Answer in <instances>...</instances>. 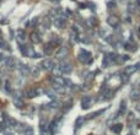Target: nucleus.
I'll use <instances>...</instances> for the list:
<instances>
[{"mask_svg": "<svg viewBox=\"0 0 140 135\" xmlns=\"http://www.w3.org/2000/svg\"><path fill=\"white\" fill-rule=\"evenodd\" d=\"M20 50H21V53L25 55V57H31V58H39V54H37L35 50H33V48H31V47H26V46H23V44H20Z\"/></svg>", "mask_w": 140, "mask_h": 135, "instance_id": "f257e3e1", "label": "nucleus"}, {"mask_svg": "<svg viewBox=\"0 0 140 135\" xmlns=\"http://www.w3.org/2000/svg\"><path fill=\"white\" fill-rule=\"evenodd\" d=\"M59 69H60V71L64 73V74H70V73L73 71V65L70 64L68 60L63 59V60H60V63H59Z\"/></svg>", "mask_w": 140, "mask_h": 135, "instance_id": "f03ea898", "label": "nucleus"}, {"mask_svg": "<svg viewBox=\"0 0 140 135\" xmlns=\"http://www.w3.org/2000/svg\"><path fill=\"white\" fill-rule=\"evenodd\" d=\"M78 58H79V60L80 61H82V63H91V53L90 52H87L86 49H81L80 50V53H79V55H78Z\"/></svg>", "mask_w": 140, "mask_h": 135, "instance_id": "7ed1b4c3", "label": "nucleus"}, {"mask_svg": "<svg viewBox=\"0 0 140 135\" xmlns=\"http://www.w3.org/2000/svg\"><path fill=\"white\" fill-rule=\"evenodd\" d=\"M42 68L44 70H53L55 68V63L52 59H46L42 61Z\"/></svg>", "mask_w": 140, "mask_h": 135, "instance_id": "20e7f679", "label": "nucleus"}, {"mask_svg": "<svg viewBox=\"0 0 140 135\" xmlns=\"http://www.w3.org/2000/svg\"><path fill=\"white\" fill-rule=\"evenodd\" d=\"M91 103H92V98L90 96H85L81 99V108L82 109H87V108H90Z\"/></svg>", "mask_w": 140, "mask_h": 135, "instance_id": "39448f33", "label": "nucleus"}, {"mask_svg": "<svg viewBox=\"0 0 140 135\" xmlns=\"http://www.w3.org/2000/svg\"><path fill=\"white\" fill-rule=\"evenodd\" d=\"M54 26L57 28H64V26H65V19L61 17V16H59V17L57 16L54 19Z\"/></svg>", "mask_w": 140, "mask_h": 135, "instance_id": "423d86ee", "label": "nucleus"}, {"mask_svg": "<svg viewBox=\"0 0 140 135\" xmlns=\"http://www.w3.org/2000/svg\"><path fill=\"white\" fill-rule=\"evenodd\" d=\"M19 71H20V74L22 76H27L28 73H30V68L23 63H19Z\"/></svg>", "mask_w": 140, "mask_h": 135, "instance_id": "0eeeda50", "label": "nucleus"}, {"mask_svg": "<svg viewBox=\"0 0 140 135\" xmlns=\"http://www.w3.org/2000/svg\"><path fill=\"white\" fill-rule=\"evenodd\" d=\"M138 66H140V64H135V65H131V66H127V68L124 69V74H127L128 76L131 75V74H134V73L139 69Z\"/></svg>", "mask_w": 140, "mask_h": 135, "instance_id": "6e6552de", "label": "nucleus"}, {"mask_svg": "<svg viewBox=\"0 0 140 135\" xmlns=\"http://www.w3.org/2000/svg\"><path fill=\"white\" fill-rule=\"evenodd\" d=\"M107 24H108L109 26L117 28V27H118V24H119V20H118L117 17H114V16H109V17L107 19Z\"/></svg>", "mask_w": 140, "mask_h": 135, "instance_id": "1a4fd4ad", "label": "nucleus"}, {"mask_svg": "<svg viewBox=\"0 0 140 135\" xmlns=\"http://www.w3.org/2000/svg\"><path fill=\"white\" fill-rule=\"evenodd\" d=\"M25 39H26V33H25V31H23V30H19V31H17V42H19L20 44H22V43L25 42Z\"/></svg>", "mask_w": 140, "mask_h": 135, "instance_id": "9d476101", "label": "nucleus"}, {"mask_svg": "<svg viewBox=\"0 0 140 135\" xmlns=\"http://www.w3.org/2000/svg\"><path fill=\"white\" fill-rule=\"evenodd\" d=\"M53 82H55V84H58V85H60V86H65V85L70 84L69 81H66V80H64L63 77H59V76H57V77L53 80Z\"/></svg>", "mask_w": 140, "mask_h": 135, "instance_id": "9b49d317", "label": "nucleus"}, {"mask_svg": "<svg viewBox=\"0 0 140 135\" xmlns=\"http://www.w3.org/2000/svg\"><path fill=\"white\" fill-rule=\"evenodd\" d=\"M26 95H27L28 98H36V97L38 96V91H37L36 88H30V90L26 92Z\"/></svg>", "mask_w": 140, "mask_h": 135, "instance_id": "f8f14e48", "label": "nucleus"}, {"mask_svg": "<svg viewBox=\"0 0 140 135\" xmlns=\"http://www.w3.org/2000/svg\"><path fill=\"white\" fill-rule=\"evenodd\" d=\"M6 124L9 125V126H11V128H16L19 124H17V122H16V119H14L12 117H8L6 118Z\"/></svg>", "mask_w": 140, "mask_h": 135, "instance_id": "ddd939ff", "label": "nucleus"}, {"mask_svg": "<svg viewBox=\"0 0 140 135\" xmlns=\"http://www.w3.org/2000/svg\"><path fill=\"white\" fill-rule=\"evenodd\" d=\"M122 129H123V125H122L120 123L114 124V125H112V126H111V130H112L113 133H116V134H119V133L122 131Z\"/></svg>", "mask_w": 140, "mask_h": 135, "instance_id": "4468645a", "label": "nucleus"}, {"mask_svg": "<svg viewBox=\"0 0 140 135\" xmlns=\"http://www.w3.org/2000/svg\"><path fill=\"white\" fill-rule=\"evenodd\" d=\"M53 90H54L55 92H58V93H64V92H65L64 86H60V85H58V84H55V82H53Z\"/></svg>", "mask_w": 140, "mask_h": 135, "instance_id": "2eb2a0df", "label": "nucleus"}, {"mask_svg": "<svg viewBox=\"0 0 140 135\" xmlns=\"http://www.w3.org/2000/svg\"><path fill=\"white\" fill-rule=\"evenodd\" d=\"M31 41L33 43H39L41 42V36L37 32H33V33H31Z\"/></svg>", "mask_w": 140, "mask_h": 135, "instance_id": "dca6fc26", "label": "nucleus"}, {"mask_svg": "<svg viewBox=\"0 0 140 135\" xmlns=\"http://www.w3.org/2000/svg\"><path fill=\"white\" fill-rule=\"evenodd\" d=\"M125 109H127V102L125 101H122L120 102V107H119V112H118V115H123L125 113Z\"/></svg>", "mask_w": 140, "mask_h": 135, "instance_id": "f3484780", "label": "nucleus"}, {"mask_svg": "<svg viewBox=\"0 0 140 135\" xmlns=\"http://www.w3.org/2000/svg\"><path fill=\"white\" fill-rule=\"evenodd\" d=\"M66 54H68V49L66 48H59V50L57 53V57L58 58H64Z\"/></svg>", "mask_w": 140, "mask_h": 135, "instance_id": "a211bd4d", "label": "nucleus"}, {"mask_svg": "<svg viewBox=\"0 0 140 135\" xmlns=\"http://www.w3.org/2000/svg\"><path fill=\"white\" fill-rule=\"evenodd\" d=\"M84 122H85V118H84V117H78V119H76V122H75V128H76V129L81 128L82 124H84Z\"/></svg>", "mask_w": 140, "mask_h": 135, "instance_id": "6ab92c4d", "label": "nucleus"}, {"mask_svg": "<svg viewBox=\"0 0 140 135\" xmlns=\"http://www.w3.org/2000/svg\"><path fill=\"white\" fill-rule=\"evenodd\" d=\"M42 26H43V28H44V30L49 28V26H50V20H49L48 17H46V19L43 20V22H42Z\"/></svg>", "mask_w": 140, "mask_h": 135, "instance_id": "aec40b11", "label": "nucleus"}, {"mask_svg": "<svg viewBox=\"0 0 140 135\" xmlns=\"http://www.w3.org/2000/svg\"><path fill=\"white\" fill-rule=\"evenodd\" d=\"M53 52V44L50 43V44H47L46 47H44V53L46 54H50Z\"/></svg>", "mask_w": 140, "mask_h": 135, "instance_id": "412c9836", "label": "nucleus"}, {"mask_svg": "<svg viewBox=\"0 0 140 135\" xmlns=\"http://www.w3.org/2000/svg\"><path fill=\"white\" fill-rule=\"evenodd\" d=\"M139 91L138 90H133L131 92H130V98L131 99H138V97H139Z\"/></svg>", "mask_w": 140, "mask_h": 135, "instance_id": "4be33fe9", "label": "nucleus"}, {"mask_svg": "<svg viewBox=\"0 0 140 135\" xmlns=\"http://www.w3.org/2000/svg\"><path fill=\"white\" fill-rule=\"evenodd\" d=\"M14 104H15L17 108H22V107L25 106V103H23L21 99H17V98H15V99H14Z\"/></svg>", "mask_w": 140, "mask_h": 135, "instance_id": "5701e85b", "label": "nucleus"}, {"mask_svg": "<svg viewBox=\"0 0 140 135\" xmlns=\"http://www.w3.org/2000/svg\"><path fill=\"white\" fill-rule=\"evenodd\" d=\"M109 63H111V60H109V58L106 55V57L103 58V60H102V66H103V68H107V66L109 65Z\"/></svg>", "mask_w": 140, "mask_h": 135, "instance_id": "b1692460", "label": "nucleus"}, {"mask_svg": "<svg viewBox=\"0 0 140 135\" xmlns=\"http://www.w3.org/2000/svg\"><path fill=\"white\" fill-rule=\"evenodd\" d=\"M37 22H38V17H33V19L31 20V22H30V24H27V25H28V26H31V27H36Z\"/></svg>", "mask_w": 140, "mask_h": 135, "instance_id": "393cba45", "label": "nucleus"}, {"mask_svg": "<svg viewBox=\"0 0 140 135\" xmlns=\"http://www.w3.org/2000/svg\"><path fill=\"white\" fill-rule=\"evenodd\" d=\"M48 108H50V109H53V108H57L58 107V102L55 101V99H53V102H50L48 106H47Z\"/></svg>", "mask_w": 140, "mask_h": 135, "instance_id": "a878e982", "label": "nucleus"}, {"mask_svg": "<svg viewBox=\"0 0 140 135\" xmlns=\"http://www.w3.org/2000/svg\"><path fill=\"white\" fill-rule=\"evenodd\" d=\"M4 90H5V92H10V91H11V88H10V82H9V81H5V84H4Z\"/></svg>", "mask_w": 140, "mask_h": 135, "instance_id": "bb28decb", "label": "nucleus"}, {"mask_svg": "<svg viewBox=\"0 0 140 135\" xmlns=\"http://www.w3.org/2000/svg\"><path fill=\"white\" fill-rule=\"evenodd\" d=\"M97 24V20L95 19V17H90L89 19V25H91V26H95Z\"/></svg>", "mask_w": 140, "mask_h": 135, "instance_id": "cd10ccee", "label": "nucleus"}, {"mask_svg": "<svg viewBox=\"0 0 140 135\" xmlns=\"http://www.w3.org/2000/svg\"><path fill=\"white\" fill-rule=\"evenodd\" d=\"M25 133H26V135H33V129L31 126H27L26 130H25Z\"/></svg>", "mask_w": 140, "mask_h": 135, "instance_id": "c85d7f7f", "label": "nucleus"}, {"mask_svg": "<svg viewBox=\"0 0 140 135\" xmlns=\"http://www.w3.org/2000/svg\"><path fill=\"white\" fill-rule=\"evenodd\" d=\"M125 49H128V50H133V52H134V50H135V47L131 46L130 43H127V44H125Z\"/></svg>", "mask_w": 140, "mask_h": 135, "instance_id": "c756f323", "label": "nucleus"}, {"mask_svg": "<svg viewBox=\"0 0 140 135\" xmlns=\"http://www.w3.org/2000/svg\"><path fill=\"white\" fill-rule=\"evenodd\" d=\"M107 6H108L109 9H114V8H116V4H114L113 1H108V3H107Z\"/></svg>", "mask_w": 140, "mask_h": 135, "instance_id": "7c9ffc66", "label": "nucleus"}, {"mask_svg": "<svg viewBox=\"0 0 140 135\" xmlns=\"http://www.w3.org/2000/svg\"><path fill=\"white\" fill-rule=\"evenodd\" d=\"M134 8H135V6H134L133 4H129V5H128V11H129V12H134V11H135Z\"/></svg>", "mask_w": 140, "mask_h": 135, "instance_id": "2f4dec72", "label": "nucleus"}, {"mask_svg": "<svg viewBox=\"0 0 140 135\" xmlns=\"http://www.w3.org/2000/svg\"><path fill=\"white\" fill-rule=\"evenodd\" d=\"M0 48H1V49H8L6 43H5V42H3V41H0Z\"/></svg>", "mask_w": 140, "mask_h": 135, "instance_id": "473e14b6", "label": "nucleus"}, {"mask_svg": "<svg viewBox=\"0 0 140 135\" xmlns=\"http://www.w3.org/2000/svg\"><path fill=\"white\" fill-rule=\"evenodd\" d=\"M47 95H49L52 99H55V95H54V93H53L52 91H47Z\"/></svg>", "mask_w": 140, "mask_h": 135, "instance_id": "72a5a7b5", "label": "nucleus"}, {"mask_svg": "<svg viewBox=\"0 0 140 135\" xmlns=\"http://www.w3.org/2000/svg\"><path fill=\"white\" fill-rule=\"evenodd\" d=\"M37 75H39V69H38V66L35 69V71H33V76H37Z\"/></svg>", "mask_w": 140, "mask_h": 135, "instance_id": "f704fd0d", "label": "nucleus"}, {"mask_svg": "<svg viewBox=\"0 0 140 135\" xmlns=\"http://www.w3.org/2000/svg\"><path fill=\"white\" fill-rule=\"evenodd\" d=\"M122 77H123V82H127V81H128V75H127V74H124Z\"/></svg>", "mask_w": 140, "mask_h": 135, "instance_id": "c9c22d12", "label": "nucleus"}, {"mask_svg": "<svg viewBox=\"0 0 140 135\" xmlns=\"http://www.w3.org/2000/svg\"><path fill=\"white\" fill-rule=\"evenodd\" d=\"M42 135H52V133L47 130V131H42Z\"/></svg>", "mask_w": 140, "mask_h": 135, "instance_id": "e433bc0d", "label": "nucleus"}, {"mask_svg": "<svg viewBox=\"0 0 140 135\" xmlns=\"http://www.w3.org/2000/svg\"><path fill=\"white\" fill-rule=\"evenodd\" d=\"M129 120H134V114L133 113H129Z\"/></svg>", "mask_w": 140, "mask_h": 135, "instance_id": "4c0bfd02", "label": "nucleus"}, {"mask_svg": "<svg viewBox=\"0 0 140 135\" xmlns=\"http://www.w3.org/2000/svg\"><path fill=\"white\" fill-rule=\"evenodd\" d=\"M4 129H5V126H4L3 124H0V133H1V131H4Z\"/></svg>", "mask_w": 140, "mask_h": 135, "instance_id": "58836bf2", "label": "nucleus"}, {"mask_svg": "<svg viewBox=\"0 0 140 135\" xmlns=\"http://www.w3.org/2000/svg\"><path fill=\"white\" fill-rule=\"evenodd\" d=\"M136 110H139V112H140V102L136 104Z\"/></svg>", "mask_w": 140, "mask_h": 135, "instance_id": "ea45409f", "label": "nucleus"}, {"mask_svg": "<svg viewBox=\"0 0 140 135\" xmlns=\"http://www.w3.org/2000/svg\"><path fill=\"white\" fill-rule=\"evenodd\" d=\"M3 59H4V55H3V54H0V61H1Z\"/></svg>", "mask_w": 140, "mask_h": 135, "instance_id": "a19ab883", "label": "nucleus"}, {"mask_svg": "<svg viewBox=\"0 0 140 135\" xmlns=\"http://www.w3.org/2000/svg\"><path fill=\"white\" fill-rule=\"evenodd\" d=\"M4 135H14V133H5Z\"/></svg>", "mask_w": 140, "mask_h": 135, "instance_id": "79ce46f5", "label": "nucleus"}, {"mask_svg": "<svg viewBox=\"0 0 140 135\" xmlns=\"http://www.w3.org/2000/svg\"><path fill=\"white\" fill-rule=\"evenodd\" d=\"M1 77H3V74L0 73V82H1Z\"/></svg>", "mask_w": 140, "mask_h": 135, "instance_id": "37998d69", "label": "nucleus"}, {"mask_svg": "<svg viewBox=\"0 0 140 135\" xmlns=\"http://www.w3.org/2000/svg\"><path fill=\"white\" fill-rule=\"evenodd\" d=\"M138 5H139V8H140V0H138Z\"/></svg>", "mask_w": 140, "mask_h": 135, "instance_id": "c03bdc74", "label": "nucleus"}, {"mask_svg": "<svg viewBox=\"0 0 140 135\" xmlns=\"http://www.w3.org/2000/svg\"><path fill=\"white\" fill-rule=\"evenodd\" d=\"M139 33H140V26H139Z\"/></svg>", "mask_w": 140, "mask_h": 135, "instance_id": "a18cd8bd", "label": "nucleus"}, {"mask_svg": "<svg viewBox=\"0 0 140 135\" xmlns=\"http://www.w3.org/2000/svg\"><path fill=\"white\" fill-rule=\"evenodd\" d=\"M128 135H133V134H128Z\"/></svg>", "mask_w": 140, "mask_h": 135, "instance_id": "49530a36", "label": "nucleus"}]
</instances>
